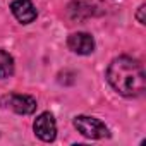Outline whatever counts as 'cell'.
Instances as JSON below:
<instances>
[{"mask_svg": "<svg viewBox=\"0 0 146 146\" xmlns=\"http://www.w3.org/2000/svg\"><path fill=\"white\" fill-rule=\"evenodd\" d=\"M67 45L74 53L79 55H90L95 50V40L88 33H72L67 40Z\"/></svg>", "mask_w": 146, "mask_h": 146, "instance_id": "5b68a950", "label": "cell"}, {"mask_svg": "<svg viewBox=\"0 0 146 146\" xmlns=\"http://www.w3.org/2000/svg\"><path fill=\"white\" fill-rule=\"evenodd\" d=\"M11 11L14 17L23 24H29L36 19V7L31 0H14L11 4Z\"/></svg>", "mask_w": 146, "mask_h": 146, "instance_id": "8992f818", "label": "cell"}, {"mask_svg": "<svg viewBox=\"0 0 146 146\" xmlns=\"http://www.w3.org/2000/svg\"><path fill=\"white\" fill-rule=\"evenodd\" d=\"M0 102L5 108H11L21 115H29L36 110V100L28 95H9V96H2Z\"/></svg>", "mask_w": 146, "mask_h": 146, "instance_id": "3957f363", "label": "cell"}, {"mask_svg": "<svg viewBox=\"0 0 146 146\" xmlns=\"http://www.w3.org/2000/svg\"><path fill=\"white\" fill-rule=\"evenodd\" d=\"M74 127L84 137H90V139H102L108 136V127L102 120L88 115H78L74 119Z\"/></svg>", "mask_w": 146, "mask_h": 146, "instance_id": "7a4b0ae2", "label": "cell"}, {"mask_svg": "<svg viewBox=\"0 0 146 146\" xmlns=\"http://www.w3.org/2000/svg\"><path fill=\"white\" fill-rule=\"evenodd\" d=\"M136 17H137V23H139V24H144V5H141V7H139V11H137V16H136Z\"/></svg>", "mask_w": 146, "mask_h": 146, "instance_id": "ba28073f", "label": "cell"}, {"mask_svg": "<svg viewBox=\"0 0 146 146\" xmlns=\"http://www.w3.org/2000/svg\"><path fill=\"white\" fill-rule=\"evenodd\" d=\"M107 79L112 88L124 96H137L146 88L143 65L131 57H117L107 69Z\"/></svg>", "mask_w": 146, "mask_h": 146, "instance_id": "6da1fadb", "label": "cell"}, {"mask_svg": "<svg viewBox=\"0 0 146 146\" xmlns=\"http://www.w3.org/2000/svg\"><path fill=\"white\" fill-rule=\"evenodd\" d=\"M12 74H14V58L7 52L0 50V79L9 78Z\"/></svg>", "mask_w": 146, "mask_h": 146, "instance_id": "52a82bcc", "label": "cell"}, {"mask_svg": "<svg viewBox=\"0 0 146 146\" xmlns=\"http://www.w3.org/2000/svg\"><path fill=\"white\" fill-rule=\"evenodd\" d=\"M33 129H35V134L41 141H46V143L53 141L57 136V124H55V119L50 112H43L41 115H38Z\"/></svg>", "mask_w": 146, "mask_h": 146, "instance_id": "277c9868", "label": "cell"}]
</instances>
